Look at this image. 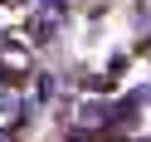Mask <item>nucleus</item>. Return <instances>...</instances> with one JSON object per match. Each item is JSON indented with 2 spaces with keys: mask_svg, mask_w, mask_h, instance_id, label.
Returning <instances> with one entry per match:
<instances>
[]
</instances>
